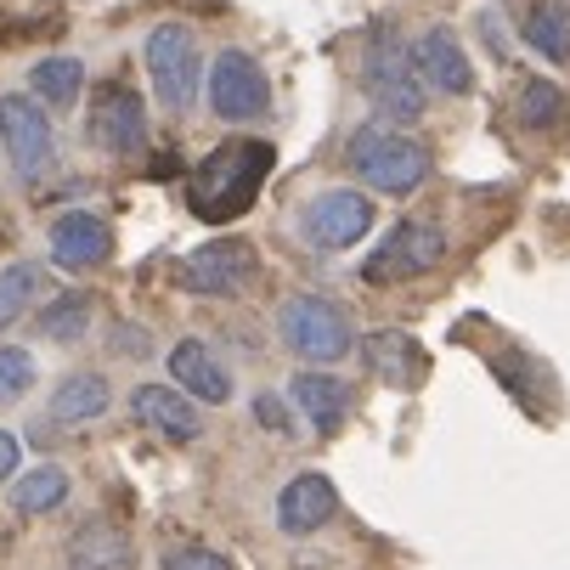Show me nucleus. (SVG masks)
<instances>
[{"label": "nucleus", "mask_w": 570, "mask_h": 570, "mask_svg": "<svg viewBox=\"0 0 570 570\" xmlns=\"http://www.w3.org/2000/svg\"><path fill=\"white\" fill-rule=\"evenodd\" d=\"M272 165H277V147L272 141H220L204 165L193 170V181H187L193 215L198 220H232V215H243V209L261 198Z\"/></svg>", "instance_id": "f257e3e1"}, {"label": "nucleus", "mask_w": 570, "mask_h": 570, "mask_svg": "<svg viewBox=\"0 0 570 570\" xmlns=\"http://www.w3.org/2000/svg\"><path fill=\"white\" fill-rule=\"evenodd\" d=\"M345 165L367 193H419L435 170V158L424 141H413L395 119H373L362 130H351L345 141Z\"/></svg>", "instance_id": "f03ea898"}, {"label": "nucleus", "mask_w": 570, "mask_h": 570, "mask_svg": "<svg viewBox=\"0 0 570 570\" xmlns=\"http://www.w3.org/2000/svg\"><path fill=\"white\" fill-rule=\"evenodd\" d=\"M277 334H283V351L299 356L305 367H334L356 351V328L340 299L328 294H294L277 305Z\"/></svg>", "instance_id": "7ed1b4c3"}, {"label": "nucleus", "mask_w": 570, "mask_h": 570, "mask_svg": "<svg viewBox=\"0 0 570 570\" xmlns=\"http://www.w3.org/2000/svg\"><path fill=\"white\" fill-rule=\"evenodd\" d=\"M362 91H367V102L384 114V119H419L424 114V79H419V68H413V46H406L390 23H379L373 35H367V57H362Z\"/></svg>", "instance_id": "20e7f679"}, {"label": "nucleus", "mask_w": 570, "mask_h": 570, "mask_svg": "<svg viewBox=\"0 0 570 570\" xmlns=\"http://www.w3.org/2000/svg\"><path fill=\"white\" fill-rule=\"evenodd\" d=\"M373 220H379V204H373L367 193H356V187H322V193L305 198L299 215H294L299 237L311 243V249H322V255L356 249V243L373 232Z\"/></svg>", "instance_id": "39448f33"}, {"label": "nucleus", "mask_w": 570, "mask_h": 570, "mask_svg": "<svg viewBox=\"0 0 570 570\" xmlns=\"http://www.w3.org/2000/svg\"><path fill=\"white\" fill-rule=\"evenodd\" d=\"M147 79H153V97L158 108L170 114H187L198 102V86H204V57H198V40L187 23H158L147 35Z\"/></svg>", "instance_id": "423d86ee"}, {"label": "nucleus", "mask_w": 570, "mask_h": 570, "mask_svg": "<svg viewBox=\"0 0 570 570\" xmlns=\"http://www.w3.org/2000/svg\"><path fill=\"white\" fill-rule=\"evenodd\" d=\"M261 277V255H255V243H243V237H215V243H198L193 255L176 261V283L198 299H237V294H249Z\"/></svg>", "instance_id": "0eeeda50"}, {"label": "nucleus", "mask_w": 570, "mask_h": 570, "mask_svg": "<svg viewBox=\"0 0 570 570\" xmlns=\"http://www.w3.org/2000/svg\"><path fill=\"white\" fill-rule=\"evenodd\" d=\"M0 153H7L18 181H40L57 165V130H51V114L35 91L0 97Z\"/></svg>", "instance_id": "6e6552de"}, {"label": "nucleus", "mask_w": 570, "mask_h": 570, "mask_svg": "<svg viewBox=\"0 0 570 570\" xmlns=\"http://www.w3.org/2000/svg\"><path fill=\"white\" fill-rule=\"evenodd\" d=\"M446 261V232L435 220H395L384 243H373V255L362 261V283H413L430 277Z\"/></svg>", "instance_id": "1a4fd4ad"}, {"label": "nucleus", "mask_w": 570, "mask_h": 570, "mask_svg": "<svg viewBox=\"0 0 570 570\" xmlns=\"http://www.w3.org/2000/svg\"><path fill=\"white\" fill-rule=\"evenodd\" d=\"M204 86H209L215 119H226V125H255V119L272 114V79H266V68L249 51H237V46L215 51Z\"/></svg>", "instance_id": "9d476101"}, {"label": "nucleus", "mask_w": 570, "mask_h": 570, "mask_svg": "<svg viewBox=\"0 0 570 570\" xmlns=\"http://www.w3.org/2000/svg\"><path fill=\"white\" fill-rule=\"evenodd\" d=\"M86 141L97 153H114V158H130L147 147V102L119 86V79H102L91 108H86Z\"/></svg>", "instance_id": "9b49d317"}, {"label": "nucleus", "mask_w": 570, "mask_h": 570, "mask_svg": "<svg viewBox=\"0 0 570 570\" xmlns=\"http://www.w3.org/2000/svg\"><path fill=\"white\" fill-rule=\"evenodd\" d=\"M130 419L153 435H165L176 446H193L204 435V413H198V401L176 384H136L130 390Z\"/></svg>", "instance_id": "f8f14e48"}, {"label": "nucleus", "mask_w": 570, "mask_h": 570, "mask_svg": "<svg viewBox=\"0 0 570 570\" xmlns=\"http://www.w3.org/2000/svg\"><path fill=\"white\" fill-rule=\"evenodd\" d=\"M46 243H51V266L57 272H97L114 255V226L102 215H91V209H68V215L51 220Z\"/></svg>", "instance_id": "ddd939ff"}, {"label": "nucleus", "mask_w": 570, "mask_h": 570, "mask_svg": "<svg viewBox=\"0 0 570 570\" xmlns=\"http://www.w3.org/2000/svg\"><path fill=\"white\" fill-rule=\"evenodd\" d=\"M334 514H340V492H334V480L316 474V469L294 474L277 492V531L283 537H316Z\"/></svg>", "instance_id": "4468645a"}, {"label": "nucleus", "mask_w": 570, "mask_h": 570, "mask_svg": "<svg viewBox=\"0 0 570 570\" xmlns=\"http://www.w3.org/2000/svg\"><path fill=\"white\" fill-rule=\"evenodd\" d=\"M413 68H419L424 86L441 91V97H469L474 91V62H469V51H463V40L452 29H424L413 40Z\"/></svg>", "instance_id": "2eb2a0df"}, {"label": "nucleus", "mask_w": 570, "mask_h": 570, "mask_svg": "<svg viewBox=\"0 0 570 570\" xmlns=\"http://www.w3.org/2000/svg\"><path fill=\"white\" fill-rule=\"evenodd\" d=\"M288 401H294V413L316 430V435H334L345 419H351V384L328 367H305L294 373L288 384Z\"/></svg>", "instance_id": "dca6fc26"}, {"label": "nucleus", "mask_w": 570, "mask_h": 570, "mask_svg": "<svg viewBox=\"0 0 570 570\" xmlns=\"http://www.w3.org/2000/svg\"><path fill=\"white\" fill-rule=\"evenodd\" d=\"M170 379H176V390H187L198 406H226L232 401V390H237V379L226 373V362L204 345V340H181V345H170Z\"/></svg>", "instance_id": "f3484780"}, {"label": "nucleus", "mask_w": 570, "mask_h": 570, "mask_svg": "<svg viewBox=\"0 0 570 570\" xmlns=\"http://www.w3.org/2000/svg\"><path fill=\"white\" fill-rule=\"evenodd\" d=\"M68 570H136V542L114 520H86L68 537Z\"/></svg>", "instance_id": "a211bd4d"}, {"label": "nucleus", "mask_w": 570, "mask_h": 570, "mask_svg": "<svg viewBox=\"0 0 570 570\" xmlns=\"http://www.w3.org/2000/svg\"><path fill=\"white\" fill-rule=\"evenodd\" d=\"M362 356H367V373L384 379L390 390H413L419 373H424V356H419V340L401 334V328H373L362 340Z\"/></svg>", "instance_id": "6ab92c4d"}, {"label": "nucleus", "mask_w": 570, "mask_h": 570, "mask_svg": "<svg viewBox=\"0 0 570 570\" xmlns=\"http://www.w3.org/2000/svg\"><path fill=\"white\" fill-rule=\"evenodd\" d=\"M108 406H114V390L102 373H68V379H57V390L46 401V419L73 430V424H97Z\"/></svg>", "instance_id": "aec40b11"}, {"label": "nucleus", "mask_w": 570, "mask_h": 570, "mask_svg": "<svg viewBox=\"0 0 570 570\" xmlns=\"http://www.w3.org/2000/svg\"><path fill=\"white\" fill-rule=\"evenodd\" d=\"M520 40L542 62H570V7H559V0H537V7L520 18Z\"/></svg>", "instance_id": "412c9836"}, {"label": "nucleus", "mask_w": 570, "mask_h": 570, "mask_svg": "<svg viewBox=\"0 0 570 570\" xmlns=\"http://www.w3.org/2000/svg\"><path fill=\"white\" fill-rule=\"evenodd\" d=\"M68 492H73V480H68V469H57V463H40V469H23L18 480H12V509L18 514H57L62 503H68Z\"/></svg>", "instance_id": "4be33fe9"}, {"label": "nucleus", "mask_w": 570, "mask_h": 570, "mask_svg": "<svg viewBox=\"0 0 570 570\" xmlns=\"http://www.w3.org/2000/svg\"><path fill=\"white\" fill-rule=\"evenodd\" d=\"M29 91L46 108H73V97L86 91V62H79V57H40L29 68Z\"/></svg>", "instance_id": "5701e85b"}, {"label": "nucleus", "mask_w": 570, "mask_h": 570, "mask_svg": "<svg viewBox=\"0 0 570 570\" xmlns=\"http://www.w3.org/2000/svg\"><path fill=\"white\" fill-rule=\"evenodd\" d=\"M40 334L51 345H73L91 334V294H57L51 305H40Z\"/></svg>", "instance_id": "b1692460"}, {"label": "nucleus", "mask_w": 570, "mask_h": 570, "mask_svg": "<svg viewBox=\"0 0 570 570\" xmlns=\"http://www.w3.org/2000/svg\"><path fill=\"white\" fill-rule=\"evenodd\" d=\"M40 288H46V266H35V261H18L0 272V334L40 299Z\"/></svg>", "instance_id": "393cba45"}, {"label": "nucleus", "mask_w": 570, "mask_h": 570, "mask_svg": "<svg viewBox=\"0 0 570 570\" xmlns=\"http://www.w3.org/2000/svg\"><path fill=\"white\" fill-rule=\"evenodd\" d=\"M514 108H520V125L525 130H553L564 119V91L553 86V79H525Z\"/></svg>", "instance_id": "a878e982"}, {"label": "nucleus", "mask_w": 570, "mask_h": 570, "mask_svg": "<svg viewBox=\"0 0 570 570\" xmlns=\"http://www.w3.org/2000/svg\"><path fill=\"white\" fill-rule=\"evenodd\" d=\"M35 379H40V367H35V356L23 345H0V406L23 401L35 390Z\"/></svg>", "instance_id": "bb28decb"}, {"label": "nucleus", "mask_w": 570, "mask_h": 570, "mask_svg": "<svg viewBox=\"0 0 570 570\" xmlns=\"http://www.w3.org/2000/svg\"><path fill=\"white\" fill-rule=\"evenodd\" d=\"M158 570H237L220 548H204V542H170L158 553Z\"/></svg>", "instance_id": "cd10ccee"}, {"label": "nucleus", "mask_w": 570, "mask_h": 570, "mask_svg": "<svg viewBox=\"0 0 570 570\" xmlns=\"http://www.w3.org/2000/svg\"><path fill=\"white\" fill-rule=\"evenodd\" d=\"M255 419H261V430H272V435H283V441H294L299 435V424H294V401H283V395H255Z\"/></svg>", "instance_id": "c85d7f7f"}, {"label": "nucleus", "mask_w": 570, "mask_h": 570, "mask_svg": "<svg viewBox=\"0 0 570 570\" xmlns=\"http://www.w3.org/2000/svg\"><path fill=\"white\" fill-rule=\"evenodd\" d=\"M18 463H23V441L12 430H0V485L18 480Z\"/></svg>", "instance_id": "c756f323"}, {"label": "nucleus", "mask_w": 570, "mask_h": 570, "mask_svg": "<svg viewBox=\"0 0 570 570\" xmlns=\"http://www.w3.org/2000/svg\"><path fill=\"white\" fill-rule=\"evenodd\" d=\"M114 351H125V356H147V328H119Z\"/></svg>", "instance_id": "7c9ffc66"}]
</instances>
